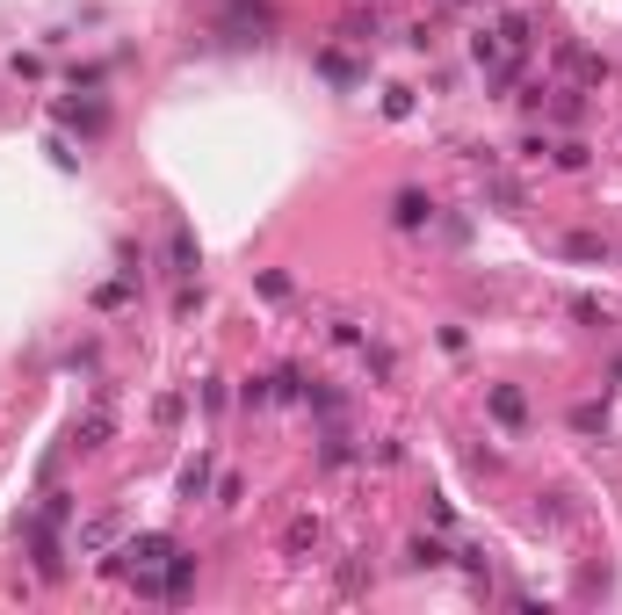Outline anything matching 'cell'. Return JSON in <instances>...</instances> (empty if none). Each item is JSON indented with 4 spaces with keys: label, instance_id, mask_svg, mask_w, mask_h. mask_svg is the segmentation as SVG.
Returning a JSON list of instances; mask_svg holds the SVG:
<instances>
[{
    "label": "cell",
    "instance_id": "1",
    "mask_svg": "<svg viewBox=\"0 0 622 615\" xmlns=\"http://www.w3.org/2000/svg\"><path fill=\"white\" fill-rule=\"evenodd\" d=\"M174 558V536H160V529H145V536H123L116 543V558H102V572H116V579H131V572H160Z\"/></svg>",
    "mask_w": 622,
    "mask_h": 615
},
{
    "label": "cell",
    "instance_id": "2",
    "mask_svg": "<svg viewBox=\"0 0 622 615\" xmlns=\"http://www.w3.org/2000/svg\"><path fill=\"white\" fill-rule=\"evenodd\" d=\"M22 543H29V565H37V579H44V587H58V579H66V543H58V521L29 514V521H22Z\"/></svg>",
    "mask_w": 622,
    "mask_h": 615
},
{
    "label": "cell",
    "instance_id": "3",
    "mask_svg": "<svg viewBox=\"0 0 622 615\" xmlns=\"http://www.w3.org/2000/svg\"><path fill=\"white\" fill-rule=\"evenodd\" d=\"M434 218H442V210H434L427 189H398V196H391V225H398V232H427Z\"/></svg>",
    "mask_w": 622,
    "mask_h": 615
},
{
    "label": "cell",
    "instance_id": "4",
    "mask_svg": "<svg viewBox=\"0 0 622 615\" xmlns=\"http://www.w3.org/2000/svg\"><path fill=\"white\" fill-rule=\"evenodd\" d=\"M319 543H326V529H319V514H290V529H283V558H319Z\"/></svg>",
    "mask_w": 622,
    "mask_h": 615
},
{
    "label": "cell",
    "instance_id": "5",
    "mask_svg": "<svg viewBox=\"0 0 622 615\" xmlns=\"http://www.w3.org/2000/svg\"><path fill=\"white\" fill-rule=\"evenodd\" d=\"M51 116L73 123L80 138H102V131H109V102H51Z\"/></svg>",
    "mask_w": 622,
    "mask_h": 615
},
{
    "label": "cell",
    "instance_id": "6",
    "mask_svg": "<svg viewBox=\"0 0 622 615\" xmlns=\"http://www.w3.org/2000/svg\"><path fill=\"white\" fill-rule=\"evenodd\" d=\"M485 413L500 420V427H528V391L521 384H492L485 391Z\"/></svg>",
    "mask_w": 622,
    "mask_h": 615
},
{
    "label": "cell",
    "instance_id": "7",
    "mask_svg": "<svg viewBox=\"0 0 622 615\" xmlns=\"http://www.w3.org/2000/svg\"><path fill=\"white\" fill-rule=\"evenodd\" d=\"M109 435H116V413H109V398H95V406L73 420V442H80V449H102Z\"/></svg>",
    "mask_w": 622,
    "mask_h": 615
},
{
    "label": "cell",
    "instance_id": "8",
    "mask_svg": "<svg viewBox=\"0 0 622 615\" xmlns=\"http://www.w3.org/2000/svg\"><path fill=\"white\" fill-rule=\"evenodd\" d=\"M355 456H362V449H355V435H348V427H340V420H333V427H326V435H319V471H348V464H355Z\"/></svg>",
    "mask_w": 622,
    "mask_h": 615
},
{
    "label": "cell",
    "instance_id": "9",
    "mask_svg": "<svg viewBox=\"0 0 622 615\" xmlns=\"http://www.w3.org/2000/svg\"><path fill=\"white\" fill-rule=\"evenodd\" d=\"M189 587H196V558H189V550H174V558L160 565V601H181Z\"/></svg>",
    "mask_w": 622,
    "mask_h": 615
},
{
    "label": "cell",
    "instance_id": "10",
    "mask_svg": "<svg viewBox=\"0 0 622 615\" xmlns=\"http://www.w3.org/2000/svg\"><path fill=\"white\" fill-rule=\"evenodd\" d=\"M406 565H413V572H442V565H456V550H449L442 536H413V543H406Z\"/></svg>",
    "mask_w": 622,
    "mask_h": 615
},
{
    "label": "cell",
    "instance_id": "11",
    "mask_svg": "<svg viewBox=\"0 0 622 615\" xmlns=\"http://www.w3.org/2000/svg\"><path fill=\"white\" fill-rule=\"evenodd\" d=\"M167 275H196V232L189 225H167Z\"/></svg>",
    "mask_w": 622,
    "mask_h": 615
},
{
    "label": "cell",
    "instance_id": "12",
    "mask_svg": "<svg viewBox=\"0 0 622 615\" xmlns=\"http://www.w3.org/2000/svg\"><path fill=\"white\" fill-rule=\"evenodd\" d=\"M536 529H572V492L565 485L536 492Z\"/></svg>",
    "mask_w": 622,
    "mask_h": 615
},
{
    "label": "cell",
    "instance_id": "13",
    "mask_svg": "<svg viewBox=\"0 0 622 615\" xmlns=\"http://www.w3.org/2000/svg\"><path fill=\"white\" fill-rule=\"evenodd\" d=\"M557 58H565V66L579 73V87H601V80H608V58H601V51H586V44H565Z\"/></svg>",
    "mask_w": 622,
    "mask_h": 615
},
{
    "label": "cell",
    "instance_id": "14",
    "mask_svg": "<svg viewBox=\"0 0 622 615\" xmlns=\"http://www.w3.org/2000/svg\"><path fill=\"white\" fill-rule=\"evenodd\" d=\"M123 536V514H95V521H80V550H116Z\"/></svg>",
    "mask_w": 622,
    "mask_h": 615
},
{
    "label": "cell",
    "instance_id": "15",
    "mask_svg": "<svg viewBox=\"0 0 622 615\" xmlns=\"http://www.w3.org/2000/svg\"><path fill=\"white\" fill-rule=\"evenodd\" d=\"M565 261H615V239H601V232H572V239H565Z\"/></svg>",
    "mask_w": 622,
    "mask_h": 615
},
{
    "label": "cell",
    "instance_id": "16",
    "mask_svg": "<svg viewBox=\"0 0 622 615\" xmlns=\"http://www.w3.org/2000/svg\"><path fill=\"white\" fill-rule=\"evenodd\" d=\"M210 478H217V464H210V449H196V464H189V471H181V500H189V507H196V500H203V492H210Z\"/></svg>",
    "mask_w": 622,
    "mask_h": 615
},
{
    "label": "cell",
    "instance_id": "17",
    "mask_svg": "<svg viewBox=\"0 0 622 615\" xmlns=\"http://www.w3.org/2000/svg\"><path fill=\"white\" fill-rule=\"evenodd\" d=\"M377 8H348V15H340V37H348V44H377Z\"/></svg>",
    "mask_w": 622,
    "mask_h": 615
},
{
    "label": "cell",
    "instance_id": "18",
    "mask_svg": "<svg viewBox=\"0 0 622 615\" xmlns=\"http://www.w3.org/2000/svg\"><path fill=\"white\" fill-rule=\"evenodd\" d=\"M514 44H507V29H478V37H471V58H478V66L492 73V66H500V58H507Z\"/></svg>",
    "mask_w": 622,
    "mask_h": 615
},
{
    "label": "cell",
    "instance_id": "19",
    "mask_svg": "<svg viewBox=\"0 0 622 615\" xmlns=\"http://www.w3.org/2000/svg\"><path fill=\"white\" fill-rule=\"evenodd\" d=\"M485 203H500V210H521L528 196H521V181H507L500 167H485Z\"/></svg>",
    "mask_w": 622,
    "mask_h": 615
},
{
    "label": "cell",
    "instance_id": "20",
    "mask_svg": "<svg viewBox=\"0 0 622 615\" xmlns=\"http://www.w3.org/2000/svg\"><path fill=\"white\" fill-rule=\"evenodd\" d=\"M572 427H579V435H608V398H579Z\"/></svg>",
    "mask_w": 622,
    "mask_h": 615
},
{
    "label": "cell",
    "instance_id": "21",
    "mask_svg": "<svg viewBox=\"0 0 622 615\" xmlns=\"http://www.w3.org/2000/svg\"><path fill=\"white\" fill-rule=\"evenodd\" d=\"M138 290V275H116V283H95V312H123Z\"/></svg>",
    "mask_w": 622,
    "mask_h": 615
},
{
    "label": "cell",
    "instance_id": "22",
    "mask_svg": "<svg viewBox=\"0 0 622 615\" xmlns=\"http://www.w3.org/2000/svg\"><path fill=\"white\" fill-rule=\"evenodd\" d=\"M319 80H333V87H355L362 73H355V58H348V51H319Z\"/></svg>",
    "mask_w": 622,
    "mask_h": 615
},
{
    "label": "cell",
    "instance_id": "23",
    "mask_svg": "<svg viewBox=\"0 0 622 615\" xmlns=\"http://www.w3.org/2000/svg\"><path fill=\"white\" fill-rule=\"evenodd\" d=\"M362 369H369L377 384H391V377H398V355H391L384 341H362Z\"/></svg>",
    "mask_w": 622,
    "mask_h": 615
},
{
    "label": "cell",
    "instance_id": "24",
    "mask_svg": "<svg viewBox=\"0 0 622 615\" xmlns=\"http://www.w3.org/2000/svg\"><path fill=\"white\" fill-rule=\"evenodd\" d=\"M579 116H586V87H565V95L550 102V123H565V131H572Z\"/></svg>",
    "mask_w": 622,
    "mask_h": 615
},
{
    "label": "cell",
    "instance_id": "25",
    "mask_svg": "<svg viewBox=\"0 0 622 615\" xmlns=\"http://www.w3.org/2000/svg\"><path fill=\"white\" fill-rule=\"evenodd\" d=\"M304 369H275V398H283V406H304Z\"/></svg>",
    "mask_w": 622,
    "mask_h": 615
},
{
    "label": "cell",
    "instance_id": "26",
    "mask_svg": "<svg viewBox=\"0 0 622 615\" xmlns=\"http://www.w3.org/2000/svg\"><path fill=\"white\" fill-rule=\"evenodd\" d=\"M181 413H189V398H181V391H160V398H152V420H160V427H181Z\"/></svg>",
    "mask_w": 622,
    "mask_h": 615
},
{
    "label": "cell",
    "instance_id": "27",
    "mask_svg": "<svg viewBox=\"0 0 622 615\" xmlns=\"http://www.w3.org/2000/svg\"><path fill=\"white\" fill-rule=\"evenodd\" d=\"M239 406H254V413L275 406V377H246V384H239Z\"/></svg>",
    "mask_w": 622,
    "mask_h": 615
},
{
    "label": "cell",
    "instance_id": "28",
    "mask_svg": "<svg viewBox=\"0 0 622 615\" xmlns=\"http://www.w3.org/2000/svg\"><path fill=\"white\" fill-rule=\"evenodd\" d=\"M586 160H594V145H586V138H565V145H557V167H565V174H579Z\"/></svg>",
    "mask_w": 622,
    "mask_h": 615
},
{
    "label": "cell",
    "instance_id": "29",
    "mask_svg": "<svg viewBox=\"0 0 622 615\" xmlns=\"http://www.w3.org/2000/svg\"><path fill=\"white\" fill-rule=\"evenodd\" d=\"M37 514H44V521H58V529H66V521H73V492H58V485H51Z\"/></svg>",
    "mask_w": 622,
    "mask_h": 615
},
{
    "label": "cell",
    "instance_id": "30",
    "mask_svg": "<svg viewBox=\"0 0 622 615\" xmlns=\"http://www.w3.org/2000/svg\"><path fill=\"white\" fill-rule=\"evenodd\" d=\"M456 565H463V572H471V579H478V587H485V579H492V558H485V550H478V543H463V550H456Z\"/></svg>",
    "mask_w": 622,
    "mask_h": 615
},
{
    "label": "cell",
    "instance_id": "31",
    "mask_svg": "<svg viewBox=\"0 0 622 615\" xmlns=\"http://www.w3.org/2000/svg\"><path fill=\"white\" fill-rule=\"evenodd\" d=\"M254 283H261V297H275V304H283V297L297 290V283H290V275H283V268H261V275H254Z\"/></svg>",
    "mask_w": 622,
    "mask_h": 615
},
{
    "label": "cell",
    "instance_id": "32",
    "mask_svg": "<svg viewBox=\"0 0 622 615\" xmlns=\"http://www.w3.org/2000/svg\"><path fill=\"white\" fill-rule=\"evenodd\" d=\"M232 406V391H225V377H203V413H225Z\"/></svg>",
    "mask_w": 622,
    "mask_h": 615
},
{
    "label": "cell",
    "instance_id": "33",
    "mask_svg": "<svg viewBox=\"0 0 622 615\" xmlns=\"http://www.w3.org/2000/svg\"><path fill=\"white\" fill-rule=\"evenodd\" d=\"M44 152H51V167H58V174H73V167H80V152H73V145H66V138H51V145H44Z\"/></svg>",
    "mask_w": 622,
    "mask_h": 615
},
{
    "label": "cell",
    "instance_id": "34",
    "mask_svg": "<svg viewBox=\"0 0 622 615\" xmlns=\"http://www.w3.org/2000/svg\"><path fill=\"white\" fill-rule=\"evenodd\" d=\"M572 319H579V326H608V312H601L594 297H572Z\"/></svg>",
    "mask_w": 622,
    "mask_h": 615
},
{
    "label": "cell",
    "instance_id": "35",
    "mask_svg": "<svg viewBox=\"0 0 622 615\" xmlns=\"http://www.w3.org/2000/svg\"><path fill=\"white\" fill-rule=\"evenodd\" d=\"M384 116H391V123L413 116V87H391V95H384Z\"/></svg>",
    "mask_w": 622,
    "mask_h": 615
},
{
    "label": "cell",
    "instance_id": "36",
    "mask_svg": "<svg viewBox=\"0 0 622 615\" xmlns=\"http://www.w3.org/2000/svg\"><path fill=\"white\" fill-rule=\"evenodd\" d=\"M66 362H73V369H87V377H95V369H102V355H95V341H80V348H73Z\"/></svg>",
    "mask_w": 622,
    "mask_h": 615
},
{
    "label": "cell",
    "instance_id": "37",
    "mask_svg": "<svg viewBox=\"0 0 622 615\" xmlns=\"http://www.w3.org/2000/svg\"><path fill=\"white\" fill-rule=\"evenodd\" d=\"M608 377H615V384H622V355H615V369H608Z\"/></svg>",
    "mask_w": 622,
    "mask_h": 615
}]
</instances>
